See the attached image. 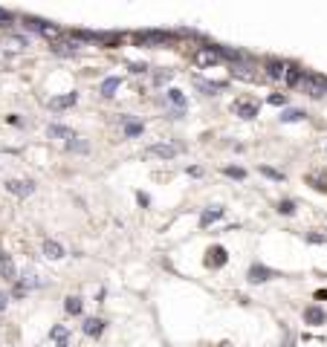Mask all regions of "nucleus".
<instances>
[{
	"label": "nucleus",
	"instance_id": "nucleus-23",
	"mask_svg": "<svg viewBox=\"0 0 327 347\" xmlns=\"http://www.w3.org/2000/svg\"><path fill=\"white\" fill-rule=\"evenodd\" d=\"M67 148H70V151H79V153H87V142H79V139H70Z\"/></svg>",
	"mask_w": 327,
	"mask_h": 347
},
{
	"label": "nucleus",
	"instance_id": "nucleus-1",
	"mask_svg": "<svg viewBox=\"0 0 327 347\" xmlns=\"http://www.w3.org/2000/svg\"><path fill=\"white\" fill-rule=\"evenodd\" d=\"M301 84H304V90H307L310 96H316V98L327 93V81L321 75H307V78H301Z\"/></svg>",
	"mask_w": 327,
	"mask_h": 347
},
{
	"label": "nucleus",
	"instance_id": "nucleus-12",
	"mask_svg": "<svg viewBox=\"0 0 327 347\" xmlns=\"http://www.w3.org/2000/svg\"><path fill=\"white\" fill-rule=\"evenodd\" d=\"M284 72H287V64L284 61H275V58L272 61H266V75H269V78L278 81V78H284Z\"/></svg>",
	"mask_w": 327,
	"mask_h": 347
},
{
	"label": "nucleus",
	"instance_id": "nucleus-32",
	"mask_svg": "<svg viewBox=\"0 0 327 347\" xmlns=\"http://www.w3.org/2000/svg\"><path fill=\"white\" fill-rule=\"evenodd\" d=\"M0 20H12V15H9V12H3V9H0Z\"/></svg>",
	"mask_w": 327,
	"mask_h": 347
},
{
	"label": "nucleus",
	"instance_id": "nucleus-24",
	"mask_svg": "<svg viewBox=\"0 0 327 347\" xmlns=\"http://www.w3.org/2000/svg\"><path fill=\"white\" fill-rule=\"evenodd\" d=\"M223 174H226V177H235V179L246 177V171H243V168H223Z\"/></svg>",
	"mask_w": 327,
	"mask_h": 347
},
{
	"label": "nucleus",
	"instance_id": "nucleus-4",
	"mask_svg": "<svg viewBox=\"0 0 327 347\" xmlns=\"http://www.w3.org/2000/svg\"><path fill=\"white\" fill-rule=\"evenodd\" d=\"M275 275V272H272V269H266V266H258V263H255V266H249V284H266V281H269V278H272Z\"/></svg>",
	"mask_w": 327,
	"mask_h": 347
},
{
	"label": "nucleus",
	"instance_id": "nucleus-26",
	"mask_svg": "<svg viewBox=\"0 0 327 347\" xmlns=\"http://www.w3.org/2000/svg\"><path fill=\"white\" fill-rule=\"evenodd\" d=\"M124 134H128V136L142 134V125H136V122H131V125H124Z\"/></svg>",
	"mask_w": 327,
	"mask_h": 347
},
{
	"label": "nucleus",
	"instance_id": "nucleus-22",
	"mask_svg": "<svg viewBox=\"0 0 327 347\" xmlns=\"http://www.w3.org/2000/svg\"><path fill=\"white\" fill-rule=\"evenodd\" d=\"M301 119H304L301 110H287V113L281 116V122H301Z\"/></svg>",
	"mask_w": 327,
	"mask_h": 347
},
{
	"label": "nucleus",
	"instance_id": "nucleus-9",
	"mask_svg": "<svg viewBox=\"0 0 327 347\" xmlns=\"http://www.w3.org/2000/svg\"><path fill=\"white\" fill-rule=\"evenodd\" d=\"M76 101H79V96H76V93H67V96L49 98V107H53V110H61V107H72Z\"/></svg>",
	"mask_w": 327,
	"mask_h": 347
},
{
	"label": "nucleus",
	"instance_id": "nucleus-17",
	"mask_svg": "<svg viewBox=\"0 0 327 347\" xmlns=\"http://www.w3.org/2000/svg\"><path fill=\"white\" fill-rule=\"evenodd\" d=\"M284 81H287V84H298V81H301V70H298V67H292V64H287Z\"/></svg>",
	"mask_w": 327,
	"mask_h": 347
},
{
	"label": "nucleus",
	"instance_id": "nucleus-6",
	"mask_svg": "<svg viewBox=\"0 0 327 347\" xmlns=\"http://www.w3.org/2000/svg\"><path fill=\"white\" fill-rule=\"evenodd\" d=\"M0 46H6L9 52H20V49H27L29 44H27V38H20V35H6Z\"/></svg>",
	"mask_w": 327,
	"mask_h": 347
},
{
	"label": "nucleus",
	"instance_id": "nucleus-14",
	"mask_svg": "<svg viewBox=\"0 0 327 347\" xmlns=\"http://www.w3.org/2000/svg\"><path fill=\"white\" fill-rule=\"evenodd\" d=\"M324 318H327L324 310H318V307H307V310H304V321H307V324H321Z\"/></svg>",
	"mask_w": 327,
	"mask_h": 347
},
{
	"label": "nucleus",
	"instance_id": "nucleus-13",
	"mask_svg": "<svg viewBox=\"0 0 327 347\" xmlns=\"http://www.w3.org/2000/svg\"><path fill=\"white\" fill-rule=\"evenodd\" d=\"M238 116H243V119H255L258 116V107L249 104V101H235V107H232Z\"/></svg>",
	"mask_w": 327,
	"mask_h": 347
},
{
	"label": "nucleus",
	"instance_id": "nucleus-31",
	"mask_svg": "<svg viewBox=\"0 0 327 347\" xmlns=\"http://www.w3.org/2000/svg\"><path fill=\"white\" fill-rule=\"evenodd\" d=\"M3 310H6V295L0 292V312H3Z\"/></svg>",
	"mask_w": 327,
	"mask_h": 347
},
{
	"label": "nucleus",
	"instance_id": "nucleus-21",
	"mask_svg": "<svg viewBox=\"0 0 327 347\" xmlns=\"http://www.w3.org/2000/svg\"><path fill=\"white\" fill-rule=\"evenodd\" d=\"M116 90H119V78H107L102 84V96H113Z\"/></svg>",
	"mask_w": 327,
	"mask_h": 347
},
{
	"label": "nucleus",
	"instance_id": "nucleus-19",
	"mask_svg": "<svg viewBox=\"0 0 327 347\" xmlns=\"http://www.w3.org/2000/svg\"><path fill=\"white\" fill-rule=\"evenodd\" d=\"M46 134H49V136H61V139H67V142L72 139V130H70V127H61V125H49Z\"/></svg>",
	"mask_w": 327,
	"mask_h": 347
},
{
	"label": "nucleus",
	"instance_id": "nucleus-16",
	"mask_svg": "<svg viewBox=\"0 0 327 347\" xmlns=\"http://www.w3.org/2000/svg\"><path fill=\"white\" fill-rule=\"evenodd\" d=\"M223 217V208H209V211L200 214V226H212L214 220H220Z\"/></svg>",
	"mask_w": 327,
	"mask_h": 347
},
{
	"label": "nucleus",
	"instance_id": "nucleus-5",
	"mask_svg": "<svg viewBox=\"0 0 327 347\" xmlns=\"http://www.w3.org/2000/svg\"><path fill=\"white\" fill-rule=\"evenodd\" d=\"M0 275L6 278V281H15V275H18V269H15V260H12L6 252L0 255Z\"/></svg>",
	"mask_w": 327,
	"mask_h": 347
},
{
	"label": "nucleus",
	"instance_id": "nucleus-25",
	"mask_svg": "<svg viewBox=\"0 0 327 347\" xmlns=\"http://www.w3.org/2000/svg\"><path fill=\"white\" fill-rule=\"evenodd\" d=\"M278 211H281V214H292V211H295V203H292V200H284V203H278Z\"/></svg>",
	"mask_w": 327,
	"mask_h": 347
},
{
	"label": "nucleus",
	"instance_id": "nucleus-20",
	"mask_svg": "<svg viewBox=\"0 0 327 347\" xmlns=\"http://www.w3.org/2000/svg\"><path fill=\"white\" fill-rule=\"evenodd\" d=\"M38 32H41L44 38H61V29H58V26H53V23H46V20L41 23V29H38Z\"/></svg>",
	"mask_w": 327,
	"mask_h": 347
},
{
	"label": "nucleus",
	"instance_id": "nucleus-7",
	"mask_svg": "<svg viewBox=\"0 0 327 347\" xmlns=\"http://www.w3.org/2000/svg\"><path fill=\"white\" fill-rule=\"evenodd\" d=\"M136 41H139V44H165V41H168V35H165V32H139V35H136Z\"/></svg>",
	"mask_w": 327,
	"mask_h": 347
},
{
	"label": "nucleus",
	"instance_id": "nucleus-29",
	"mask_svg": "<svg viewBox=\"0 0 327 347\" xmlns=\"http://www.w3.org/2000/svg\"><path fill=\"white\" fill-rule=\"evenodd\" d=\"M261 174H266L269 179H284L281 174H278V171H272V168H261Z\"/></svg>",
	"mask_w": 327,
	"mask_h": 347
},
{
	"label": "nucleus",
	"instance_id": "nucleus-18",
	"mask_svg": "<svg viewBox=\"0 0 327 347\" xmlns=\"http://www.w3.org/2000/svg\"><path fill=\"white\" fill-rule=\"evenodd\" d=\"M81 307H84V304H81V298H76V295H70V298L64 301V310H67V312H72V315H79V312H81Z\"/></svg>",
	"mask_w": 327,
	"mask_h": 347
},
{
	"label": "nucleus",
	"instance_id": "nucleus-33",
	"mask_svg": "<svg viewBox=\"0 0 327 347\" xmlns=\"http://www.w3.org/2000/svg\"><path fill=\"white\" fill-rule=\"evenodd\" d=\"M58 347H67V344H64V341H61V344H58Z\"/></svg>",
	"mask_w": 327,
	"mask_h": 347
},
{
	"label": "nucleus",
	"instance_id": "nucleus-8",
	"mask_svg": "<svg viewBox=\"0 0 327 347\" xmlns=\"http://www.w3.org/2000/svg\"><path fill=\"white\" fill-rule=\"evenodd\" d=\"M148 153H150V156H162V159H171V156H177V148H174V145H150Z\"/></svg>",
	"mask_w": 327,
	"mask_h": 347
},
{
	"label": "nucleus",
	"instance_id": "nucleus-10",
	"mask_svg": "<svg viewBox=\"0 0 327 347\" xmlns=\"http://www.w3.org/2000/svg\"><path fill=\"white\" fill-rule=\"evenodd\" d=\"M44 255H46L49 260H61V258H64V246H61L58 241H46V243H44Z\"/></svg>",
	"mask_w": 327,
	"mask_h": 347
},
{
	"label": "nucleus",
	"instance_id": "nucleus-15",
	"mask_svg": "<svg viewBox=\"0 0 327 347\" xmlns=\"http://www.w3.org/2000/svg\"><path fill=\"white\" fill-rule=\"evenodd\" d=\"M102 330H105V321L102 318H87L84 321V333H87V336H98Z\"/></svg>",
	"mask_w": 327,
	"mask_h": 347
},
{
	"label": "nucleus",
	"instance_id": "nucleus-28",
	"mask_svg": "<svg viewBox=\"0 0 327 347\" xmlns=\"http://www.w3.org/2000/svg\"><path fill=\"white\" fill-rule=\"evenodd\" d=\"M55 52L58 55H72L76 49H67V44H55Z\"/></svg>",
	"mask_w": 327,
	"mask_h": 347
},
{
	"label": "nucleus",
	"instance_id": "nucleus-11",
	"mask_svg": "<svg viewBox=\"0 0 327 347\" xmlns=\"http://www.w3.org/2000/svg\"><path fill=\"white\" fill-rule=\"evenodd\" d=\"M206 263H209V266H223V263H226V249H223V246H214V249H209V258H206Z\"/></svg>",
	"mask_w": 327,
	"mask_h": 347
},
{
	"label": "nucleus",
	"instance_id": "nucleus-30",
	"mask_svg": "<svg viewBox=\"0 0 327 347\" xmlns=\"http://www.w3.org/2000/svg\"><path fill=\"white\" fill-rule=\"evenodd\" d=\"M284 101H287V98H284V96H278V93H275V96H269V104H275V107H278V104H284Z\"/></svg>",
	"mask_w": 327,
	"mask_h": 347
},
{
	"label": "nucleus",
	"instance_id": "nucleus-3",
	"mask_svg": "<svg viewBox=\"0 0 327 347\" xmlns=\"http://www.w3.org/2000/svg\"><path fill=\"white\" fill-rule=\"evenodd\" d=\"M6 191L15 194V197H29L35 191V185H32V182H23V179H9V182H6Z\"/></svg>",
	"mask_w": 327,
	"mask_h": 347
},
{
	"label": "nucleus",
	"instance_id": "nucleus-2",
	"mask_svg": "<svg viewBox=\"0 0 327 347\" xmlns=\"http://www.w3.org/2000/svg\"><path fill=\"white\" fill-rule=\"evenodd\" d=\"M223 55H220V49H212V46H203V49H197L194 52V61L200 64V67H209V64H217Z\"/></svg>",
	"mask_w": 327,
	"mask_h": 347
},
{
	"label": "nucleus",
	"instance_id": "nucleus-27",
	"mask_svg": "<svg viewBox=\"0 0 327 347\" xmlns=\"http://www.w3.org/2000/svg\"><path fill=\"white\" fill-rule=\"evenodd\" d=\"M168 96H171L174 104H183V93H180V90H168Z\"/></svg>",
	"mask_w": 327,
	"mask_h": 347
}]
</instances>
